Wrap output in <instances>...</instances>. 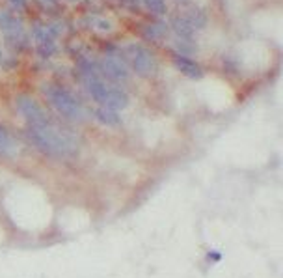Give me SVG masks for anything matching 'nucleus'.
Here are the masks:
<instances>
[{"label":"nucleus","mask_w":283,"mask_h":278,"mask_svg":"<svg viewBox=\"0 0 283 278\" xmlns=\"http://www.w3.org/2000/svg\"><path fill=\"white\" fill-rule=\"evenodd\" d=\"M28 138L37 150L50 157H73L78 150L77 140L50 121L43 125H28Z\"/></svg>","instance_id":"obj_1"},{"label":"nucleus","mask_w":283,"mask_h":278,"mask_svg":"<svg viewBox=\"0 0 283 278\" xmlns=\"http://www.w3.org/2000/svg\"><path fill=\"white\" fill-rule=\"evenodd\" d=\"M43 93L52 107L56 108L58 114H62L64 118L71 121H84L86 120V110L82 107V103L73 95L71 92H67L62 86L49 84L43 88Z\"/></svg>","instance_id":"obj_2"},{"label":"nucleus","mask_w":283,"mask_h":278,"mask_svg":"<svg viewBox=\"0 0 283 278\" xmlns=\"http://www.w3.org/2000/svg\"><path fill=\"white\" fill-rule=\"evenodd\" d=\"M129 60L133 64L135 69L140 77H151L156 71V62L155 58L151 56V52L147 49H143L142 45H129L127 47Z\"/></svg>","instance_id":"obj_3"},{"label":"nucleus","mask_w":283,"mask_h":278,"mask_svg":"<svg viewBox=\"0 0 283 278\" xmlns=\"http://www.w3.org/2000/svg\"><path fill=\"white\" fill-rule=\"evenodd\" d=\"M15 107L21 112V116L28 121V125H43L49 123V116L43 110V107L35 99L28 97V95H21L15 101Z\"/></svg>","instance_id":"obj_4"},{"label":"nucleus","mask_w":283,"mask_h":278,"mask_svg":"<svg viewBox=\"0 0 283 278\" xmlns=\"http://www.w3.org/2000/svg\"><path fill=\"white\" fill-rule=\"evenodd\" d=\"M101 73L112 80H127L129 67L125 60L118 54H106L101 62Z\"/></svg>","instance_id":"obj_5"},{"label":"nucleus","mask_w":283,"mask_h":278,"mask_svg":"<svg viewBox=\"0 0 283 278\" xmlns=\"http://www.w3.org/2000/svg\"><path fill=\"white\" fill-rule=\"evenodd\" d=\"M173 65H175L183 75L190 77V79H201V77H203V69L188 56H179V54H175V56H173Z\"/></svg>","instance_id":"obj_6"},{"label":"nucleus","mask_w":283,"mask_h":278,"mask_svg":"<svg viewBox=\"0 0 283 278\" xmlns=\"http://www.w3.org/2000/svg\"><path fill=\"white\" fill-rule=\"evenodd\" d=\"M95 120L103 123V125H108V127H116V125H120V114H118V110H114V108H108V107H99L95 112Z\"/></svg>","instance_id":"obj_7"},{"label":"nucleus","mask_w":283,"mask_h":278,"mask_svg":"<svg viewBox=\"0 0 283 278\" xmlns=\"http://www.w3.org/2000/svg\"><path fill=\"white\" fill-rule=\"evenodd\" d=\"M17 153V142L15 138L9 135L4 125H0V155H6V157H13Z\"/></svg>","instance_id":"obj_8"},{"label":"nucleus","mask_w":283,"mask_h":278,"mask_svg":"<svg viewBox=\"0 0 283 278\" xmlns=\"http://www.w3.org/2000/svg\"><path fill=\"white\" fill-rule=\"evenodd\" d=\"M171 26H173V32L177 34V37H181V39H192L194 28H192L190 22L186 21L184 17H175V19L171 21Z\"/></svg>","instance_id":"obj_9"},{"label":"nucleus","mask_w":283,"mask_h":278,"mask_svg":"<svg viewBox=\"0 0 283 278\" xmlns=\"http://www.w3.org/2000/svg\"><path fill=\"white\" fill-rule=\"evenodd\" d=\"M58 34L56 26H41V24H35L34 30H32V36L35 37L37 43L43 41H54V36Z\"/></svg>","instance_id":"obj_10"},{"label":"nucleus","mask_w":283,"mask_h":278,"mask_svg":"<svg viewBox=\"0 0 283 278\" xmlns=\"http://www.w3.org/2000/svg\"><path fill=\"white\" fill-rule=\"evenodd\" d=\"M184 19L190 22V26L194 30H196V28H198V30L203 28V26H205V22H207V17L201 13L199 9H190V11L186 13V17H184Z\"/></svg>","instance_id":"obj_11"},{"label":"nucleus","mask_w":283,"mask_h":278,"mask_svg":"<svg viewBox=\"0 0 283 278\" xmlns=\"http://www.w3.org/2000/svg\"><path fill=\"white\" fill-rule=\"evenodd\" d=\"M166 30H168V26L164 22H155V24H149L147 28H143V36L147 39H158L166 34Z\"/></svg>","instance_id":"obj_12"},{"label":"nucleus","mask_w":283,"mask_h":278,"mask_svg":"<svg viewBox=\"0 0 283 278\" xmlns=\"http://www.w3.org/2000/svg\"><path fill=\"white\" fill-rule=\"evenodd\" d=\"M54 52H56V45H54V41L37 43V54L41 58H50Z\"/></svg>","instance_id":"obj_13"},{"label":"nucleus","mask_w":283,"mask_h":278,"mask_svg":"<svg viewBox=\"0 0 283 278\" xmlns=\"http://www.w3.org/2000/svg\"><path fill=\"white\" fill-rule=\"evenodd\" d=\"M175 50L179 56H186V54H190V52H194V45L190 43V39H177L175 41Z\"/></svg>","instance_id":"obj_14"},{"label":"nucleus","mask_w":283,"mask_h":278,"mask_svg":"<svg viewBox=\"0 0 283 278\" xmlns=\"http://www.w3.org/2000/svg\"><path fill=\"white\" fill-rule=\"evenodd\" d=\"M145 7H147L151 13L155 15H164L166 13V6H164V0H143Z\"/></svg>","instance_id":"obj_15"},{"label":"nucleus","mask_w":283,"mask_h":278,"mask_svg":"<svg viewBox=\"0 0 283 278\" xmlns=\"http://www.w3.org/2000/svg\"><path fill=\"white\" fill-rule=\"evenodd\" d=\"M92 24H93V28L99 30V32H110V30H112L110 21H106L103 17H92Z\"/></svg>","instance_id":"obj_16"},{"label":"nucleus","mask_w":283,"mask_h":278,"mask_svg":"<svg viewBox=\"0 0 283 278\" xmlns=\"http://www.w3.org/2000/svg\"><path fill=\"white\" fill-rule=\"evenodd\" d=\"M9 4H11V6H15L17 9H21V7L26 6V0H9Z\"/></svg>","instance_id":"obj_17"},{"label":"nucleus","mask_w":283,"mask_h":278,"mask_svg":"<svg viewBox=\"0 0 283 278\" xmlns=\"http://www.w3.org/2000/svg\"><path fill=\"white\" fill-rule=\"evenodd\" d=\"M175 2H181V4H186V2H190V0H175Z\"/></svg>","instance_id":"obj_18"},{"label":"nucleus","mask_w":283,"mask_h":278,"mask_svg":"<svg viewBox=\"0 0 283 278\" xmlns=\"http://www.w3.org/2000/svg\"><path fill=\"white\" fill-rule=\"evenodd\" d=\"M2 62H4V58H2V52H0V64H2Z\"/></svg>","instance_id":"obj_19"},{"label":"nucleus","mask_w":283,"mask_h":278,"mask_svg":"<svg viewBox=\"0 0 283 278\" xmlns=\"http://www.w3.org/2000/svg\"><path fill=\"white\" fill-rule=\"evenodd\" d=\"M50 2H54V0H50Z\"/></svg>","instance_id":"obj_20"}]
</instances>
